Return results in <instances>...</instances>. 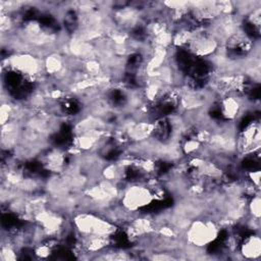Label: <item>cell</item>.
<instances>
[{
	"label": "cell",
	"instance_id": "6da1fadb",
	"mask_svg": "<svg viewBox=\"0 0 261 261\" xmlns=\"http://www.w3.org/2000/svg\"><path fill=\"white\" fill-rule=\"evenodd\" d=\"M222 228L218 222L211 216L204 215L192 220L188 228L181 236L185 244L203 249L209 247L215 240Z\"/></svg>",
	"mask_w": 261,
	"mask_h": 261
},
{
	"label": "cell",
	"instance_id": "7a4b0ae2",
	"mask_svg": "<svg viewBox=\"0 0 261 261\" xmlns=\"http://www.w3.org/2000/svg\"><path fill=\"white\" fill-rule=\"evenodd\" d=\"M236 253L239 255V259L259 260L261 255V240L259 232H252L245 237L240 242Z\"/></svg>",
	"mask_w": 261,
	"mask_h": 261
}]
</instances>
